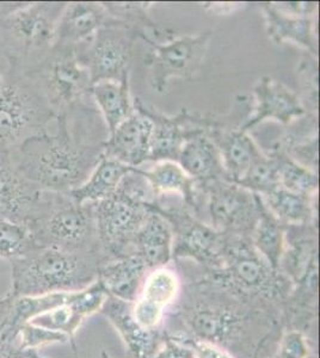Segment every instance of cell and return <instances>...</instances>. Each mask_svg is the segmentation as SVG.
<instances>
[{
  "instance_id": "6da1fadb",
  "label": "cell",
  "mask_w": 320,
  "mask_h": 358,
  "mask_svg": "<svg viewBox=\"0 0 320 358\" xmlns=\"http://www.w3.org/2000/svg\"><path fill=\"white\" fill-rule=\"evenodd\" d=\"M176 262L182 287L162 326L167 336L211 343L237 358L260 357L279 341L280 325L232 293L209 268Z\"/></svg>"
},
{
  "instance_id": "7a4b0ae2",
  "label": "cell",
  "mask_w": 320,
  "mask_h": 358,
  "mask_svg": "<svg viewBox=\"0 0 320 358\" xmlns=\"http://www.w3.org/2000/svg\"><path fill=\"white\" fill-rule=\"evenodd\" d=\"M55 131L25 140L8 153L20 173L41 190L69 192L89 178L104 155L106 141L74 131L72 109L57 115Z\"/></svg>"
},
{
  "instance_id": "3957f363",
  "label": "cell",
  "mask_w": 320,
  "mask_h": 358,
  "mask_svg": "<svg viewBox=\"0 0 320 358\" xmlns=\"http://www.w3.org/2000/svg\"><path fill=\"white\" fill-rule=\"evenodd\" d=\"M211 271L232 293L281 327L292 285L256 251L250 236L226 234L221 268Z\"/></svg>"
},
{
  "instance_id": "277c9868",
  "label": "cell",
  "mask_w": 320,
  "mask_h": 358,
  "mask_svg": "<svg viewBox=\"0 0 320 358\" xmlns=\"http://www.w3.org/2000/svg\"><path fill=\"white\" fill-rule=\"evenodd\" d=\"M11 289L6 296H40L46 294L74 293L98 278L103 259L99 253H71L36 248L13 261Z\"/></svg>"
},
{
  "instance_id": "5b68a950",
  "label": "cell",
  "mask_w": 320,
  "mask_h": 358,
  "mask_svg": "<svg viewBox=\"0 0 320 358\" xmlns=\"http://www.w3.org/2000/svg\"><path fill=\"white\" fill-rule=\"evenodd\" d=\"M155 200L146 178L139 169H134L113 195L94 203L103 263L132 255L135 236Z\"/></svg>"
},
{
  "instance_id": "8992f818",
  "label": "cell",
  "mask_w": 320,
  "mask_h": 358,
  "mask_svg": "<svg viewBox=\"0 0 320 358\" xmlns=\"http://www.w3.org/2000/svg\"><path fill=\"white\" fill-rule=\"evenodd\" d=\"M57 113L33 78L8 60L0 83V153H11L25 140L47 133Z\"/></svg>"
},
{
  "instance_id": "52a82bcc",
  "label": "cell",
  "mask_w": 320,
  "mask_h": 358,
  "mask_svg": "<svg viewBox=\"0 0 320 358\" xmlns=\"http://www.w3.org/2000/svg\"><path fill=\"white\" fill-rule=\"evenodd\" d=\"M27 227L37 248L101 255L94 203H77L67 192L43 190L39 212Z\"/></svg>"
},
{
  "instance_id": "ba28073f",
  "label": "cell",
  "mask_w": 320,
  "mask_h": 358,
  "mask_svg": "<svg viewBox=\"0 0 320 358\" xmlns=\"http://www.w3.org/2000/svg\"><path fill=\"white\" fill-rule=\"evenodd\" d=\"M67 3H23L0 21V55L30 69L53 48L55 30Z\"/></svg>"
},
{
  "instance_id": "9c48e42d",
  "label": "cell",
  "mask_w": 320,
  "mask_h": 358,
  "mask_svg": "<svg viewBox=\"0 0 320 358\" xmlns=\"http://www.w3.org/2000/svg\"><path fill=\"white\" fill-rule=\"evenodd\" d=\"M193 214L223 234L251 238L260 216L258 195L227 179L195 182Z\"/></svg>"
},
{
  "instance_id": "30bf717a",
  "label": "cell",
  "mask_w": 320,
  "mask_h": 358,
  "mask_svg": "<svg viewBox=\"0 0 320 358\" xmlns=\"http://www.w3.org/2000/svg\"><path fill=\"white\" fill-rule=\"evenodd\" d=\"M25 71L57 115L74 109L91 94L89 71L78 60L74 49L53 47L35 67Z\"/></svg>"
},
{
  "instance_id": "8fae6325",
  "label": "cell",
  "mask_w": 320,
  "mask_h": 358,
  "mask_svg": "<svg viewBox=\"0 0 320 358\" xmlns=\"http://www.w3.org/2000/svg\"><path fill=\"white\" fill-rule=\"evenodd\" d=\"M138 37L145 38L146 34L132 25H108L74 49L78 60L89 71L92 85L130 77L134 42Z\"/></svg>"
},
{
  "instance_id": "7c38bea8",
  "label": "cell",
  "mask_w": 320,
  "mask_h": 358,
  "mask_svg": "<svg viewBox=\"0 0 320 358\" xmlns=\"http://www.w3.org/2000/svg\"><path fill=\"white\" fill-rule=\"evenodd\" d=\"M151 207L170 224L174 234L172 261L184 259L209 270L221 268L226 234L197 219L186 206L172 207L155 201Z\"/></svg>"
},
{
  "instance_id": "4fadbf2b",
  "label": "cell",
  "mask_w": 320,
  "mask_h": 358,
  "mask_svg": "<svg viewBox=\"0 0 320 358\" xmlns=\"http://www.w3.org/2000/svg\"><path fill=\"white\" fill-rule=\"evenodd\" d=\"M211 38V31H204L199 35L177 37L167 43L146 40L151 52L145 64L151 69L154 91L162 94L174 78L196 77L202 67Z\"/></svg>"
},
{
  "instance_id": "5bb4252c",
  "label": "cell",
  "mask_w": 320,
  "mask_h": 358,
  "mask_svg": "<svg viewBox=\"0 0 320 358\" xmlns=\"http://www.w3.org/2000/svg\"><path fill=\"white\" fill-rule=\"evenodd\" d=\"M181 287L177 268L167 265L150 270L132 302L135 322L146 330H162L167 313L179 299Z\"/></svg>"
},
{
  "instance_id": "9a60e30c",
  "label": "cell",
  "mask_w": 320,
  "mask_h": 358,
  "mask_svg": "<svg viewBox=\"0 0 320 358\" xmlns=\"http://www.w3.org/2000/svg\"><path fill=\"white\" fill-rule=\"evenodd\" d=\"M134 106L146 115L153 124L148 160L153 163L160 160L177 162L183 143L188 138L202 131H211V127H214L216 123V120L190 115L187 109H182L181 114L176 117H169L159 114L153 108L142 104L140 99H135Z\"/></svg>"
},
{
  "instance_id": "2e32d148",
  "label": "cell",
  "mask_w": 320,
  "mask_h": 358,
  "mask_svg": "<svg viewBox=\"0 0 320 358\" xmlns=\"http://www.w3.org/2000/svg\"><path fill=\"white\" fill-rule=\"evenodd\" d=\"M43 190L15 166L8 153H0V219L28 226L36 216Z\"/></svg>"
},
{
  "instance_id": "e0dca14e",
  "label": "cell",
  "mask_w": 320,
  "mask_h": 358,
  "mask_svg": "<svg viewBox=\"0 0 320 358\" xmlns=\"http://www.w3.org/2000/svg\"><path fill=\"white\" fill-rule=\"evenodd\" d=\"M253 94L255 109L240 126L243 131H249L265 120H274L284 126H291L306 115L301 98L272 78H260L253 86Z\"/></svg>"
},
{
  "instance_id": "ac0fdd59",
  "label": "cell",
  "mask_w": 320,
  "mask_h": 358,
  "mask_svg": "<svg viewBox=\"0 0 320 358\" xmlns=\"http://www.w3.org/2000/svg\"><path fill=\"white\" fill-rule=\"evenodd\" d=\"M113 24H126L111 16L104 3H67L55 30L53 47L76 49L89 41L98 30Z\"/></svg>"
},
{
  "instance_id": "d6986e66",
  "label": "cell",
  "mask_w": 320,
  "mask_h": 358,
  "mask_svg": "<svg viewBox=\"0 0 320 358\" xmlns=\"http://www.w3.org/2000/svg\"><path fill=\"white\" fill-rule=\"evenodd\" d=\"M152 129L153 124L150 118L134 106L133 114L108 135L103 145V155L139 169L150 160Z\"/></svg>"
},
{
  "instance_id": "ffe728a7",
  "label": "cell",
  "mask_w": 320,
  "mask_h": 358,
  "mask_svg": "<svg viewBox=\"0 0 320 358\" xmlns=\"http://www.w3.org/2000/svg\"><path fill=\"white\" fill-rule=\"evenodd\" d=\"M99 313L118 331L132 358H153L165 339V331L146 330L135 322L132 302L106 296Z\"/></svg>"
},
{
  "instance_id": "44dd1931",
  "label": "cell",
  "mask_w": 320,
  "mask_h": 358,
  "mask_svg": "<svg viewBox=\"0 0 320 358\" xmlns=\"http://www.w3.org/2000/svg\"><path fill=\"white\" fill-rule=\"evenodd\" d=\"M208 136L218 147L223 171L227 180L232 183H238L256 159L263 155L253 138L240 127L223 131V123L216 121V124L208 131Z\"/></svg>"
},
{
  "instance_id": "7402d4cb",
  "label": "cell",
  "mask_w": 320,
  "mask_h": 358,
  "mask_svg": "<svg viewBox=\"0 0 320 358\" xmlns=\"http://www.w3.org/2000/svg\"><path fill=\"white\" fill-rule=\"evenodd\" d=\"M174 234L169 222L151 207V212L139 229L132 255L138 256L148 270L167 266L172 262Z\"/></svg>"
},
{
  "instance_id": "603a6c76",
  "label": "cell",
  "mask_w": 320,
  "mask_h": 358,
  "mask_svg": "<svg viewBox=\"0 0 320 358\" xmlns=\"http://www.w3.org/2000/svg\"><path fill=\"white\" fill-rule=\"evenodd\" d=\"M269 38L276 45L293 42L318 57L319 43L316 31V20L313 17L286 15L272 8L270 3H260Z\"/></svg>"
},
{
  "instance_id": "cb8c5ba5",
  "label": "cell",
  "mask_w": 320,
  "mask_h": 358,
  "mask_svg": "<svg viewBox=\"0 0 320 358\" xmlns=\"http://www.w3.org/2000/svg\"><path fill=\"white\" fill-rule=\"evenodd\" d=\"M177 163L197 183L227 179L219 150L208 131L193 135L183 143Z\"/></svg>"
},
{
  "instance_id": "d4e9b609",
  "label": "cell",
  "mask_w": 320,
  "mask_h": 358,
  "mask_svg": "<svg viewBox=\"0 0 320 358\" xmlns=\"http://www.w3.org/2000/svg\"><path fill=\"white\" fill-rule=\"evenodd\" d=\"M148 271L138 256L130 255L102 263L97 280L110 296L134 302Z\"/></svg>"
},
{
  "instance_id": "484cf974",
  "label": "cell",
  "mask_w": 320,
  "mask_h": 358,
  "mask_svg": "<svg viewBox=\"0 0 320 358\" xmlns=\"http://www.w3.org/2000/svg\"><path fill=\"white\" fill-rule=\"evenodd\" d=\"M133 170L134 167L103 155L89 178L67 194L79 204L97 203L113 195L125 176Z\"/></svg>"
},
{
  "instance_id": "4316f807",
  "label": "cell",
  "mask_w": 320,
  "mask_h": 358,
  "mask_svg": "<svg viewBox=\"0 0 320 358\" xmlns=\"http://www.w3.org/2000/svg\"><path fill=\"white\" fill-rule=\"evenodd\" d=\"M260 197L267 210L286 226L318 224L316 196L302 195L277 187Z\"/></svg>"
},
{
  "instance_id": "83f0119b",
  "label": "cell",
  "mask_w": 320,
  "mask_h": 358,
  "mask_svg": "<svg viewBox=\"0 0 320 358\" xmlns=\"http://www.w3.org/2000/svg\"><path fill=\"white\" fill-rule=\"evenodd\" d=\"M91 96L104 118L108 135L133 114L134 101L130 97V77L118 82L103 80L96 83L91 87Z\"/></svg>"
},
{
  "instance_id": "f1b7e54d",
  "label": "cell",
  "mask_w": 320,
  "mask_h": 358,
  "mask_svg": "<svg viewBox=\"0 0 320 358\" xmlns=\"http://www.w3.org/2000/svg\"><path fill=\"white\" fill-rule=\"evenodd\" d=\"M146 178L155 199L167 194H179L189 212L193 213L195 200V180L187 175L177 162H155L150 170L139 169Z\"/></svg>"
},
{
  "instance_id": "f546056e",
  "label": "cell",
  "mask_w": 320,
  "mask_h": 358,
  "mask_svg": "<svg viewBox=\"0 0 320 358\" xmlns=\"http://www.w3.org/2000/svg\"><path fill=\"white\" fill-rule=\"evenodd\" d=\"M260 216L251 234V243L256 251L263 257L267 264L279 271L281 257L284 253L286 224L277 220L267 210L262 197L258 195Z\"/></svg>"
},
{
  "instance_id": "4dcf8cb0",
  "label": "cell",
  "mask_w": 320,
  "mask_h": 358,
  "mask_svg": "<svg viewBox=\"0 0 320 358\" xmlns=\"http://www.w3.org/2000/svg\"><path fill=\"white\" fill-rule=\"evenodd\" d=\"M269 155L275 158L279 166L280 187L302 195H318L319 176L316 172L296 163L280 150H272Z\"/></svg>"
},
{
  "instance_id": "1f68e13d",
  "label": "cell",
  "mask_w": 320,
  "mask_h": 358,
  "mask_svg": "<svg viewBox=\"0 0 320 358\" xmlns=\"http://www.w3.org/2000/svg\"><path fill=\"white\" fill-rule=\"evenodd\" d=\"M237 185L260 196L267 195L276 187H280L279 166L275 158L263 153L247 169Z\"/></svg>"
},
{
  "instance_id": "d6a6232c",
  "label": "cell",
  "mask_w": 320,
  "mask_h": 358,
  "mask_svg": "<svg viewBox=\"0 0 320 358\" xmlns=\"http://www.w3.org/2000/svg\"><path fill=\"white\" fill-rule=\"evenodd\" d=\"M36 248L27 226L0 219V259L11 262Z\"/></svg>"
},
{
  "instance_id": "836d02e7",
  "label": "cell",
  "mask_w": 320,
  "mask_h": 358,
  "mask_svg": "<svg viewBox=\"0 0 320 358\" xmlns=\"http://www.w3.org/2000/svg\"><path fill=\"white\" fill-rule=\"evenodd\" d=\"M69 338L65 334L49 330L43 326L29 322L20 327L17 336V345L22 351H39L45 346L54 344H67Z\"/></svg>"
},
{
  "instance_id": "e575fe53",
  "label": "cell",
  "mask_w": 320,
  "mask_h": 358,
  "mask_svg": "<svg viewBox=\"0 0 320 358\" xmlns=\"http://www.w3.org/2000/svg\"><path fill=\"white\" fill-rule=\"evenodd\" d=\"M298 80L300 84L302 99L301 102L307 104V108L316 115L318 111V103H319V67H318V57H314L308 54L299 62L298 69Z\"/></svg>"
},
{
  "instance_id": "d590c367",
  "label": "cell",
  "mask_w": 320,
  "mask_h": 358,
  "mask_svg": "<svg viewBox=\"0 0 320 358\" xmlns=\"http://www.w3.org/2000/svg\"><path fill=\"white\" fill-rule=\"evenodd\" d=\"M319 354V344L299 330H284L277 341L275 358H309Z\"/></svg>"
},
{
  "instance_id": "8d00e7d4",
  "label": "cell",
  "mask_w": 320,
  "mask_h": 358,
  "mask_svg": "<svg viewBox=\"0 0 320 358\" xmlns=\"http://www.w3.org/2000/svg\"><path fill=\"white\" fill-rule=\"evenodd\" d=\"M272 8L280 13L298 17L316 18L319 3L316 1H272Z\"/></svg>"
},
{
  "instance_id": "74e56055",
  "label": "cell",
  "mask_w": 320,
  "mask_h": 358,
  "mask_svg": "<svg viewBox=\"0 0 320 358\" xmlns=\"http://www.w3.org/2000/svg\"><path fill=\"white\" fill-rule=\"evenodd\" d=\"M179 342L186 343L190 346L194 358H237L223 348L214 345L211 343L196 341V339H177Z\"/></svg>"
},
{
  "instance_id": "f35d334b",
  "label": "cell",
  "mask_w": 320,
  "mask_h": 358,
  "mask_svg": "<svg viewBox=\"0 0 320 358\" xmlns=\"http://www.w3.org/2000/svg\"><path fill=\"white\" fill-rule=\"evenodd\" d=\"M153 358H194V354L190 346L167 336L165 332V339Z\"/></svg>"
},
{
  "instance_id": "ab89813d",
  "label": "cell",
  "mask_w": 320,
  "mask_h": 358,
  "mask_svg": "<svg viewBox=\"0 0 320 358\" xmlns=\"http://www.w3.org/2000/svg\"><path fill=\"white\" fill-rule=\"evenodd\" d=\"M0 358H25V351L20 350L17 342L0 341Z\"/></svg>"
},
{
  "instance_id": "60d3db41",
  "label": "cell",
  "mask_w": 320,
  "mask_h": 358,
  "mask_svg": "<svg viewBox=\"0 0 320 358\" xmlns=\"http://www.w3.org/2000/svg\"><path fill=\"white\" fill-rule=\"evenodd\" d=\"M23 3H0V21L4 20L5 17L15 11L16 8L22 6Z\"/></svg>"
},
{
  "instance_id": "b9f144b4",
  "label": "cell",
  "mask_w": 320,
  "mask_h": 358,
  "mask_svg": "<svg viewBox=\"0 0 320 358\" xmlns=\"http://www.w3.org/2000/svg\"><path fill=\"white\" fill-rule=\"evenodd\" d=\"M25 358H48L45 357V356H41L40 352L39 351H25Z\"/></svg>"
},
{
  "instance_id": "7bdbcfd3",
  "label": "cell",
  "mask_w": 320,
  "mask_h": 358,
  "mask_svg": "<svg viewBox=\"0 0 320 358\" xmlns=\"http://www.w3.org/2000/svg\"><path fill=\"white\" fill-rule=\"evenodd\" d=\"M99 358H113L111 356H110L106 351H102L101 352V357Z\"/></svg>"
},
{
  "instance_id": "ee69618b",
  "label": "cell",
  "mask_w": 320,
  "mask_h": 358,
  "mask_svg": "<svg viewBox=\"0 0 320 358\" xmlns=\"http://www.w3.org/2000/svg\"><path fill=\"white\" fill-rule=\"evenodd\" d=\"M309 358H319V354H314L311 356Z\"/></svg>"
},
{
  "instance_id": "f6af8a7d",
  "label": "cell",
  "mask_w": 320,
  "mask_h": 358,
  "mask_svg": "<svg viewBox=\"0 0 320 358\" xmlns=\"http://www.w3.org/2000/svg\"><path fill=\"white\" fill-rule=\"evenodd\" d=\"M258 358H275V356L272 355V356H267V357H258Z\"/></svg>"
},
{
  "instance_id": "bcb514c9",
  "label": "cell",
  "mask_w": 320,
  "mask_h": 358,
  "mask_svg": "<svg viewBox=\"0 0 320 358\" xmlns=\"http://www.w3.org/2000/svg\"><path fill=\"white\" fill-rule=\"evenodd\" d=\"M0 299H1V295H0Z\"/></svg>"
}]
</instances>
